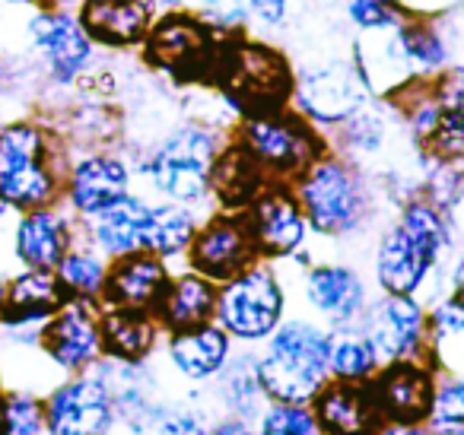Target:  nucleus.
<instances>
[{
	"mask_svg": "<svg viewBox=\"0 0 464 435\" xmlns=\"http://www.w3.org/2000/svg\"><path fill=\"white\" fill-rule=\"evenodd\" d=\"M293 83H296V64L286 48L252 33L223 39L210 90L236 121L286 109L293 99Z\"/></svg>",
	"mask_w": 464,
	"mask_h": 435,
	"instance_id": "1",
	"label": "nucleus"
},
{
	"mask_svg": "<svg viewBox=\"0 0 464 435\" xmlns=\"http://www.w3.org/2000/svg\"><path fill=\"white\" fill-rule=\"evenodd\" d=\"M449 248L451 226L442 207L430 198L407 200L398 219L375 242V283L388 295H420Z\"/></svg>",
	"mask_w": 464,
	"mask_h": 435,
	"instance_id": "2",
	"label": "nucleus"
},
{
	"mask_svg": "<svg viewBox=\"0 0 464 435\" xmlns=\"http://www.w3.org/2000/svg\"><path fill=\"white\" fill-rule=\"evenodd\" d=\"M64 137L39 118H10L0 124V194L14 210L61 204L64 175Z\"/></svg>",
	"mask_w": 464,
	"mask_h": 435,
	"instance_id": "3",
	"label": "nucleus"
},
{
	"mask_svg": "<svg viewBox=\"0 0 464 435\" xmlns=\"http://www.w3.org/2000/svg\"><path fill=\"white\" fill-rule=\"evenodd\" d=\"M293 185L305 223L322 238H350L372 217V194L366 175L356 162L343 160L341 153L328 150L315 160Z\"/></svg>",
	"mask_w": 464,
	"mask_h": 435,
	"instance_id": "4",
	"label": "nucleus"
},
{
	"mask_svg": "<svg viewBox=\"0 0 464 435\" xmlns=\"http://www.w3.org/2000/svg\"><path fill=\"white\" fill-rule=\"evenodd\" d=\"M328 331L315 318H284L265 340L258 382L267 401L309 403L328 382Z\"/></svg>",
	"mask_w": 464,
	"mask_h": 435,
	"instance_id": "5",
	"label": "nucleus"
},
{
	"mask_svg": "<svg viewBox=\"0 0 464 435\" xmlns=\"http://www.w3.org/2000/svg\"><path fill=\"white\" fill-rule=\"evenodd\" d=\"M223 140L219 124L207 118H188L150 150L140 172L162 200L200 207L210 200V169Z\"/></svg>",
	"mask_w": 464,
	"mask_h": 435,
	"instance_id": "6",
	"label": "nucleus"
},
{
	"mask_svg": "<svg viewBox=\"0 0 464 435\" xmlns=\"http://www.w3.org/2000/svg\"><path fill=\"white\" fill-rule=\"evenodd\" d=\"M223 33H213L194 10H172L160 14L150 26L143 45L137 48L140 67L166 77L175 86H207L210 90Z\"/></svg>",
	"mask_w": 464,
	"mask_h": 435,
	"instance_id": "7",
	"label": "nucleus"
},
{
	"mask_svg": "<svg viewBox=\"0 0 464 435\" xmlns=\"http://www.w3.org/2000/svg\"><path fill=\"white\" fill-rule=\"evenodd\" d=\"M369 99H372V92L356 67L353 45L347 52L328 48V52H318L315 58L309 54L296 64L290 105L305 121L315 124L322 134H331Z\"/></svg>",
	"mask_w": 464,
	"mask_h": 435,
	"instance_id": "8",
	"label": "nucleus"
},
{
	"mask_svg": "<svg viewBox=\"0 0 464 435\" xmlns=\"http://www.w3.org/2000/svg\"><path fill=\"white\" fill-rule=\"evenodd\" d=\"M255 156L271 181H296L315 160L328 153V134L309 124L293 105L267 115L239 118L229 130Z\"/></svg>",
	"mask_w": 464,
	"mask_h": 435,
	"instance_id": "9",
	"label": "nucleus"
},
{
	"mask_svg": "<svg viewBox=\"0 0 464 435\" xmlns=\"http://www.w3.org/2000/svg\"><path fill=\"white\" fill-rule=\"evenodd\" d=\"M286 314V289L274 261H258L239 276L219 283L217 321L232 340L239 343H261L267 340Z\"/></svg>",
	"mask_w": 464,
	"mask_h": 435,
	"instance_id": "10",
	"label": "nucleus"
},
{
	"mask_svg": "<svg viewBox=\"0 0 464 435\" xmlns=\"http://www.w3.org/2000/svg\"><path fill=\"white\" fill-rule=\"evenodd\" d=\"M26 39L48 86H73L99 58V48L80 26L73 10L39 7L26 20Z\"/></svg>",
	"mask_w": 464,
	"mask_h": 435,
	"instance_id": "11",
	"label": "nucleus"
},
{
	"mask_svg": "<svg viewBox=\"0 0 464 435\" xmlns=\"http://www.w3.org/2000/svg\"><path fill=\"white\" fill-rule=\"evenodd\" d=\"M360 331L369 337L379 362L394 359H423L430 353L426 305L417 295H388L369 299L360 314Z\"/></svg>",
	"mask_w": 464,
	"mask_h": 435,
	"instance_id": "12",
	"label": "nucleus"
},
{
	"mask_svg": "<svg viewBox=\"0 0 464 435\" xmlns=\"http://www.w3.org/2000/svg\"><path fill=\"white\" fill-rule=\"evenodd\" d=\"M185 261L188 270L207 276L217 286L252 267L258 261V248H255V238L248 232L246 213L219 210L200 219L198 232L185 251Z\"/></svg>",
	"mask_w": 464,
	"mask_h": 435,
	"instance_id": "13",
	"label": "nucleus"
},
{
	"mask_svg": "<svg viewBox=\"0 0 464 435\" xmlns=\"http://www.w3.org/2000/svg\"><path fill=\"white\" fill-rule=\"evenodd\" d=\"M242 213H246L258 257L265 261H290L305 248L309 223H305V213L290 181H267L265 191Z\"/></svg>",
	"mask_w": 464,
	"mask_h": 435,
	"instance_id": "14",
	"label": "nucleus"
},
{
	"mask_svg": "<svg viewBox=\"0 0 464 435\" xmlns=\"http://www.w3.org/2000/svg\"><path fill=\"white\" fill-rule=\"evenodd\" d=\"M382 422L420 426L426 422L436 397V372L423 359H394L382 362L366 382Z\"/></svg>",
	"mask_w": 464,
	"mask_h": 435,
	"instance_id": "15",
	"label": "nucleus"
},
{
	"mask_svg": "<svg viewBox=\"0 0 464 435\" xmlns=\"http://www.w3.org/2000/svg\"><path fill=\"white\" fill-rule=\"evenodd\" d=\"M130 166L111 150H86L71 160L61 200L77 219H90L130 194Z\"/></svg>",
	"mask_w": 464,
	"mask_h": 435,
	"instance_id": "16",
	"label": "nucleus"
},
{
	"mask_svg": "<svg viewBox=\"0 0 464 435\" xmlns=\"http://www.w3.org/2000/svg\"><path fill=\"white\" fill-rule=\"evenodd\" d=\"M99 302L67 299L39 327V346L61 372H86L102 356L99 334Z\"/></svg>",
	"mask_w": 464,
	"mask_h": 435,
	"instance_id": "17",
	"label": "nucleus"
},
{
	"mask_svg": "<svg viewBox=\"0 0 464 435\" xmlns=\"http://www.w3.org/2000/svg\"><path fill=\"white\" fill-rule=\"evenodd\" d=\"M115 420V401L102 375H77L45 401L48 435H105Z\"/></svg>",
	"mask_w": 464,
	"mask_h": 435,
	"instance_id": "18",
	"label": "nucleus"
},
{
	"mask_svg": "<svg viewBox=\"0 0 464 435\" xmlns=\"http://www.w3.org/2000/svg\"><path fill=\"white\" fill-rule=\"evenodd\" d=\"M303 302L324 327L356 324L369 302L366 280L343 261H318L303 270Z\"/></svg>",
	"mask_w": 464,
	"mask_h": 435,
	"instance_id": "19",
	"label": "nucleus"
},
{
	"mask_svg": "<svg viewBox=\"0 0 464 435\" xmlns=\"http://www.w3.org/2000/svg\"><path fill=\"white\" fill-rule=\"evenodd\" d=\"M73 14L92 45L105 54L137 52L156 20V14L143 0H80Z\"/></svg>",
	"mask_w": 464,
	"mask_h": 435,
	"instance_id": "20",
	"label": "nucleus"
},
{
	"mask_svg": "<svg viewBox=\"0 0 464 435\" xmlns=\"http://www.w3.org/2000/svg\"><path fill=\"white\" fill-rule=\"evenodd\" d=\"M80 219L58 204L23 210L14 226V255L29 270H54L80 236Z\"/></svg>",
	"mask_w": 464,
	"mask_h": 435,
	"instance_id": "21",
	"label": "nucleus"
},
{
	"mask_svg": "<svg viewBox=\"0 0 464 435\" xmlns=\"http://www.w3.org/2000/svg\"><path fill=\"white\" fill-rule=\"evenodd\" d=\"M169 264L162 257L150 255V251H134V255L111 257L109 276H105L99 305H115V308H143L153 312L160 302L162 289H166Z\"/></svg>",
	"mask_w": 464,
	"mask_h": 435,
	"instance_id": "22",
	"label": "nucleus"
},
{
	"mask_svg": "<svg viewBox=\"0 0 464 435\" xmlns=\"http://www.w3.org/2000/svg\"><path fill=\"white\" fill-rule=\"evenodd\" d=\"M309 403L324 435H375L385 426L366 382L328 378Z\"/></svg>",
	"mask_w": 464,
	"mask_h": 435,
	"instance_id": "23",
	"label": "nucleus"
},
{
	"mask_svg": "<svg viewBox=\"0 0 464 435\" xmlns=\"http://www.w3.org/2000/svg\"><path fill=\"white\" fill-rule=\"evenodd\" d=\"M67 302L54 270H29L23 267L7 280V302L0 312V324L7 331H29L42 327L61 305Z\"/></svg>",
	"mask_w": 464,
	"mask_h": 435,
	"instance_id": "24",
	"label": "nucleus"
},
{
	"mask_svg": "<svg viewBox=\"0 0 464 435\" xmlns=\"http://www.w3.org/2000/svg\"><path fill=\"white\" fill-rule=\"evenodd\" d=\"M267 172L255 162V156L239 140L226 137L210 169V200L219 210L242 213L267 185Z\"/></svg>",
	"mask_w": 464,
	"mask_h": 435,
	"instance_id": "25",
	"label": "nucleus"
},
{
	"mask_svg": "<svg viewBox=\"0 0 464 435\" xmlns=\"http://www.w3.org/2000/svg\"><path fill=\"white\" fill-rule=\"evenodd\" d=\"M398 42L417 80L439 77L455 61V33L445 14H411L398 26Z\"/></svg>",
	"mask_w": 464,
	"mask_h": 435,
	"instance_id": "26",
	"label": "nucleus"
},
{
	"mask_svg": "<svg viewBox=\"0 0 464 435\" xmlns=\"http://www.w3.org/2000/svg\"><path fill=\"white\" fill-rule=\"evenodd\" d=\"M150 200L140 194H124L111 207L90 219H80L86 238L102 251L105 257H124L143 251V232H147Z\"/></svg>",
	"mask_w": 464,
	"mask_h": 435,
	"instance_id": "27",
	"label": "nucleus"
},
{
	"mask_svg": "<svg viewBox=\"0 0 464 435\" xmlns=\"http://www.w3.org/2000/svg\"><path fill=\"white\" fill-rule=\"evenodd\" d=\"M217 283L194 274V270H181V274L169 276L153 314L166 334L191 331V327L213 321V314H217Z\"/></svg>",
	"mask_w": 464,
	"mask_h": 435,
	"instance_id": "28",
	"label": "nucleus"
},
{
	"mask_svg": "<svg viewBox=\"0 0 464 435\" xmlns=\"http://www.w3.org/2000/svg\"><path fill=\"white\" fill-rule=\"evenodd\" d=\"M160 321L153 312L143 308H99V334H102V356L111 362H137L140 365L160 340Z\"/></svg>",
	"mask_w": 464,
	"mask_h": 435,
	"instance_id": "29",
	"label": "nucleus"
},
{
	"mask_svg": "<svg viewBox=\"0 0 464 435\" xmlns=\"http://www.w3.org/2000/svg\"><path fill=\"white\" fill-rule=\"evenodd\" d=\"M229 356L232 337L217 321H207V324L191 327V331L169 334V362L188 382H207V378L219 375Z\"/></svg>",
	"mask_w": 464,
	"mask_h": 435,
	"instance_id": "30",
	"label": "nucleus"
},
{
	"mask_svg": "<svg viewBox=\"0 0 464 435\" xmlns=\"http://www.w3.org/2000/svg\"><path fill=\"white\" fill-rule=\"evenodd\" d=\"M200 219L194 217V207L185 204H150L147 217V232H143V251L162 257V261H175L185 257L188 245H191L194 232H198Z\"/></svg>",
	"mask_w": 464,
	"mask_h": 435,
	"instance_id": "31",
	"label": "nucleus"
},
{
	"mask_svg": "<svg viewBox=\"0 0 464 435\" xmlns=\"http://www.w3.org/2000/svg\"><path fill=\"white\" fill-rule=\"evenodd\" d=\"M61 289H64L67 299H86L99 302L105 286V276H109V257L90 242V238H80L67 248V255L61 257V264L54 267Z\"/></svg>",
	"mask_w": 464,
	"mask_h": 435,
	"instance_id": "32",
	"label": "nucleus"
},
{
	"mask_svg": "<svg viewBox=\"0 0 464 435\" xmlns=\"http://www.w3.org/2000/svg\"><path fill=\"white\" fill-rule=\"evenodd\" d=\"M369 337L360 331V324H343L328 331V375L337 382H369L379 369Z\"/></svg>",
	"mask_w": 464,
	"mask_h": 435,
	"instance_id": "33",
	"label": "nucleus"
},
{
	"mask_svg": "<svg viewBox=\"0 0 464 435\" xmlns=\"http://www.w3.org/2000/svg\"><path fill=\"white\" fill-rule=\"evenodd\" d=\"M223 401L229 403L232 413L248 416V413H258L261 401H265V391H261L258 382V356H239L223 365Z\"/></svg>",
	"mask_w": 464,
	"mask_h": 435,
	"instance_id": "34",
	"label": "nucleus"
},
{
	"mask_svg": "<svg viewBox=\"0 0 464 435\" xmlns=\"http://www.w3.org/2000/svg\"><path fill=\"white\" fill-rule=\"evenodd\" d=\"M45 403L29 391L0 394V435H42Z\"/></svg>",
	"mask_w": 464,
	"mask_h": 435,
	"instance_id": "35",
	"label": "nucleus"
},
{
	"mask_svg": "<svg viewBox=\"0 0 464 435\" xmlns=\"http://www.w3.org/2000/svg\"><path fill=\"white\" fill-rule=\"evenodd\" d=\"M341 7L356 33H388L411 16L401 0H341Z\"/></svg>",
	"mask_w": 464,
	"mask_h": 435,
	"instance_id": "36",
	"label": "nucleus"
},
{
	"mask_svg": "<svg viewBox=\"0 0 464 435\" xmlns=\"http://www.w3.org/2000/svg\"><path fill=\"white\" fill-rule=\"evenodd\" d=\"M420 147L436 162H461L464 160V109H445L439 111L436 124L430 134L420 140Z\"/></svg>",
	"mask_w": 464,
	"mask_h": 435,
	"instance_id": "37",
	"label": "nucleus"
},
{
	"mask_svg": "<svg viewBox=\"0 0 464 435\" xmlns=\"http://www.w3.org/2000/svg\"><path fill=\"white\" fill-rule=\"evenodd\" d=\"M430 435H464V378L436 384L432 410L426 416Z\"/></svg>",
	"mask_w": 464,
	"mask_h": 435,
	"instance_id": "38",
	"label": "nucleus"
},
{
	"mask_svg": "<svg viewBox=\"0 0 464 435\" xmlns=\"http://www.w3.org/2000/svg\"><path fill=\"white\" fill-rule=\"evenodd\" d=\"M261 435H324L305 403H277L261 410Z\"/></svg>",
	"mask_w": 464,
	"mask_h": 435,
	"instance_id": "39",
	"label": "nucleus"
},
{
	"mask_svg": "<svg viewBox=\"0 0 464 435\" xmlns=\"http://www.w3.org/2000/svg\"><path fill=\"white\" fill-rule=\"evenodd\" d=\"M188 10H194L213 33H223V35L248 33L246 0H188Z\"/></svg>",
	"mask_w": 464,
	"mask_h": 435,
	"instance_id": "40",
	"label": "nucleus"
},
{
	"mask_svg": "<svg viewBox=\"0 0 464 435\" xmlns=\"http://www.w3.org/2000/svg\"><path fill=\"white\" fill-rule=\"evenodd\" d=\"M426 327H430V346L464 337V302L451 293L436 299L426 308Z\"/></svg>",
	"mask_w": 464,
	"mask_h": 435,
	"instance_id": "41",
	"label": "nucleus"
},
{
	"mask_svg": "<svg viewBox=\"0 0 464 435\" xmlns=\"http://www.w3.org/2000/svg\"><path fill=\"white\" fill-rule=\"evenodd\" d=\"M248 4V26H255L261 35H271L286 29L293 16V0H246Z\"/></svg>",
	"mask_w": 464,
	"mask_h": 435,
	"instance_id": "42",
	"label": "nucleus"
},
{
	"mask_svg": "<svg viewBox=\"0 0 464 435\" xmlns=\"http://www.w3.org/2000/svg\"><path fill=\"white\" fill-rule=\"evenodd\" d=\"M432 90L445 109H464V61H451L439 77H432Z\"/></svg>",
	"mask_w": 464,
	"mask_h": 435,
	"instance_id": "43",
	"label": "nucleus"
},
{
	"mask_svg": "<svg viewBox=\"0 0 464 435\" xmlns=\"http://www.w3.org/2000/svg\"><path fill=\"white\" fill-rule=\"evenodd\" d=\"M451 295H458L464 302V248L455 257V264H451Z\"/></svg>",
	"mask_w": 464,
	"mask_h": 435,
	"instance_id": "44",
	"label": "nucleus"
},
{
	"mask_svg": "<svg viewBox=\"0 0 464 435\" xmlns=\"http://www.w3.org/2000/svg\"><path fill=\"white\" fill-rule=\"evenodd\" d=\"M210 435H252V429L246 426V420H239V416H236V420L219 422V426L213 429Z\"/></svg>",
	"mask_w": 464,
	"mask_h": 435,
	"instance_id": "45",
	"label": "nucleus"
},
{
	"mask_svg": "<svg viewBox=\"0 0 464 435\" xmlns=\"http://www.w3.org/2000/svg\"><path fill=\"white\" fill-rule=\"evenodd\" d=\"M16 86V71L7 58H0V96H7L10 90Z\"/></svg>",
	"mask_w": 464,
	"mask_h": 435,
	"instance_id": "46",
	"label": "nucleus"
},
{
	"mask_svg": "<svg viewBox=\"0 0 464 435\" xmlns=\"http://www.w3.org/2000/svg\"><path fill=\"white\" fill-rule=\"evenodd\" d=\"M150 10H153L156 16L160 14H172V10H185L188 7V0H143Z\"/></svg>",
	"mask_w": 464,
	"mask_h": 435,
	"instance_id": "47",
	"label": "nucleus"
},
{
	"mask_svg": "<svg viewBox=\"0 0 464 435\" xmlns=\"http://www.w3.org/2000/svg\"><path fill=\"white\" fill-rule=\"evenodd\" d=\"M375 435H430L426 429L420 426H401V422H385Z\"/></svg>",
	"mask_w": 464,
	"mask_h": 435,
	"instance_id": "48",
	"label": "nucleus"
},
{
	"mask_svg": "<svg viewBox=\"0 0 464 435\" xmlns=\"http://www.w3.org/2000/svg\"><path fill=\"white\" fill-rule=\"evenodd\" d=\"M0 4H7V7H29V10L48 7V0H0Z\"/></svg>",
	"mask_w": 464,
	"mask_h": 435,
	"instance_id": "49",
	"label": "nucleus"
},
{
	"mask_svg": "<svg viewBox=\"0 0 464 435\" xmlns=\"http://www.w3.org/2000/svg\"><path fill=\"white\" fill-rule=\"evenodd\" d=\"M4 302H7V276L0 274V312H4Z\"/></svg>",
	"mask_w": 464,
	"mask_h": 435,
	"instance_id": "50",
	"label": "nucleus"
},
{
	"mask_svg": "<svg viewBox=\"0 0 464 435\" xmlns=\"http://www.w3.org/2000/svg\"><path fill=\"white\" fill-rule=\"evenodd\" d=\"M14 210V207L7 204V200H4V194H0V223H4V219H7V213Z\"/></svg>",
	"mask_w": 464,
	"mask_h": 435,
	"instance_id": "51",
	"label": "nucleus"
}]
</instances>
